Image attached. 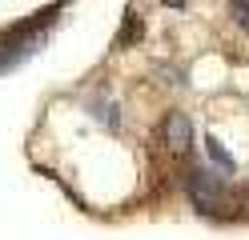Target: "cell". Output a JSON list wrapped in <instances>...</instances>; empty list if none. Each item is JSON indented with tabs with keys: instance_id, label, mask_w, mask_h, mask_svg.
Returning <instances> with one entry per match:
<instances>
[{
	"instance_id": "obj_1",
	"label": "cell",
	"mask_w": 249,
	"mask_h": 240,
	"mask_svg": "<svg viewBox=\"0 0 249 240\" xmlns=\"http://www.w3.org/2000/svg\"><path fill=\"white\" fill-rule=\"evenodd\" d=\"M185 192H189V200L197 208H221L225 200V184H221V176H213L209 168H189V176H185Z\"/></svg>"
},
{
	"instance_id": "obj_2",
	"label": "cell",
	"mask_w": 249,
	"mask_h": 240,
	"mask_svg": "<svg viewBox=\"0 0 249 240\" xmlns=\"http://www.w3.org/2000/svg\"><path fill=\"white\" fill-rule=\"evenodd\" d=\"M161 136H165V144L173 152H185L193 144V124H189V116L185 112H169L165 116V124H161Z\"/></svg>"
},
{
	"instance_id": "obj_3",
	"label": "cell",
	"mask_w": 249,
	"mask_h": 240,
	"mask_svg": "<svg viewBox=\"0 0 249 240\" xmlns=\"http://www.w3.org/2000/svg\"><path fill=\"white\" fill-rule=\"evenodd\" d=\"M205 152H209V160H213L217 168H225V172H233V156L225 152V144L217 140V136H209V140H205Z\"/></svg>"
},
{
	"instance_id": "obj_4",
	"label": "cell",
	"mask_w": 249,
	"mask_h": 240,
	"mask_svg": "<svg viewBox=\"0 0 249 240\" xmlns=\"http://www.w3.org/2000/svg\"><path fill=\"white\" fill-rule=\"evenodd\" d=\"M233 20L241 28H249V0H233Z\"/></svg>"
},
{
	"instance_id": "obj_5",
	"label": "cell",
	"mask_w": 249,
	"mask_h": 240,
	"mask_svg": "<svg viewBox=\"0 0 249 240\" xmlns=\"http://www.w3.org/2000/svg\"><path fill=\"white\" fill-rule=\"evenodd\" d=\"M97 116H101L105 124H113V128L121 124V116H117V104H97Z\"/></svg>"
},
{
	"instance_id": "obj_6",
	"label": "cell",
	"mask_w": 249,
	"mask_h": 240,
	"mask_svg": "<svg viewBox=\"0 0 249 240\" xmlns=\"http://www.w3.org/2000/svg\"><path fill=\"white\" fill-rule=\"evenodd\" d=\"M165 4H185V0H165Z\"/></svg>"
}]
</instances>
